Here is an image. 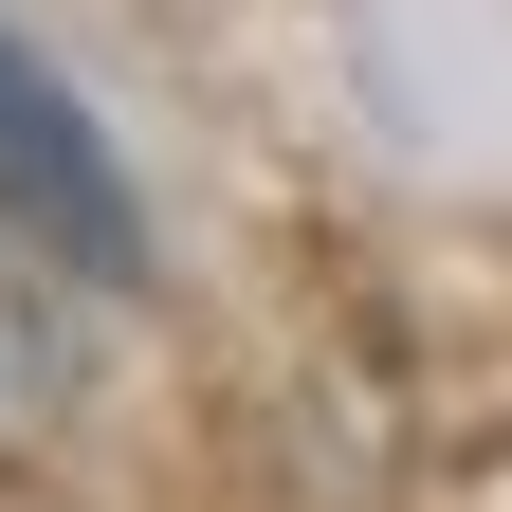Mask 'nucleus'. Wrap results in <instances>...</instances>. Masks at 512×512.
I'll use <instances>...</instances> for the list:
<instances>
[{
    "mask_svg": "<svg viewBox=\"0 0 512 512\" xmlns=\"http://www.w3.org/2000/svg\"><path fill=\"white\" fill-rule=\"evenodd\" d=\"M0 220L55 238L74 275H147V220H128V165L92 147V110L37 74L19 37H0Z\"/></svg>",
    "mask_w": 512,
    "mask_h": 512,
    "instance_id": "nucleus-1",
    "label": "nucleus"
}]
</instances>
